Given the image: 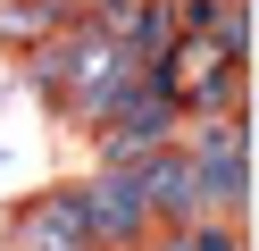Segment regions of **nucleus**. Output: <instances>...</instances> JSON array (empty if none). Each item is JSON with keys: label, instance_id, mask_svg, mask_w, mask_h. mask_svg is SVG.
Segmentation results:
<instances>
[{"label": "nucleus", "instance_id": "obj_1", "mask_svg": "<svg viewBox=\"0 0 259 251\" xmlns=\"http://www.w3.org/2000/svg\"><path fill=\"white\" fill-rule=\"evenodd\" d=\"M84 234H92V251H134V243H151V201H142V184H134V167H109L101 184H84Z\"/></svg>", "mask_w": 259, "mask_h": 251}, {"label": "nucleus", "instance_id": "obj_2", "mask_svg": "<svg viewBox=\"0 0 259 251\" xmlns=\"http://www.w3.org/2000/svg\"><path fill=\"white\" fill-rule=\"evenodd\" d=\"M17 251H92V234H84V201H75V193L34 201V209H25V226H17Z\"/></svg>", "mask_w": 259, "mask_h": 251}, {"label": "nucleus", "instance_id": "obj_3", "mask_svg": "<svg viewBox=\"0 0 259 251\" xmlns=\"http://www.w3.org/2000/svg\"><path fill=\"white\" fill-rule=\"evenodd\" d=\"M92 9H101L109 25H117V17H134V0H92Z\"/></svg>", "mask_w": 259, "mask_h": 251}, {"label": "nucleus", "instance_id": "obj_4", "mask_svg": "<svg viewBox=\"0 0 259 251\" xmlns=\"http://www.w3.org/2000/svg\"><path fill=\"white\" fill-rule=\"evenodd\" d=\"M159 251H184V243H159Z\"/></svg>", "mask_w": 259, "mask_h": 251}]
</instances>
